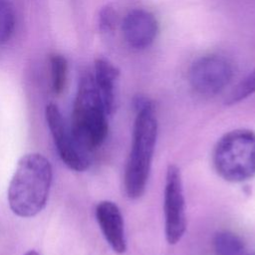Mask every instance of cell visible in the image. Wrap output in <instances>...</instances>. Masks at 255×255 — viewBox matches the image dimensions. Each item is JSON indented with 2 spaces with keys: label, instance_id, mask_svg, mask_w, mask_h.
I'll return each mask as SVG.
<instances>
[{
  "label": "cell",
  "instance_id": "cell-1",
  "mask_svg": "<svg viewBox=\"0 0 255 255\" xmlns=\"http://www.w3.org/2000/svg\"><path fill=\"white\" fill-rule=\"evenodd\" d=\"M135 110L132 140L124 176L125 190L130 199L139 198L145 190L157 138V120L151 103L138 98Z\"/></svg>",
  "mask_w": 255,
  "mask_h": 255
},
{
  "label": "cell",
  "instance_id": "cell-2",
  "mask_svg": "<svg viewBox=\"0 0 255 255\" xmlns=\"http://www.w3.org/2000/svg\"><path fill=\"white\" fill-rule=\"evenodd\" d=\"M52 166L42 154L23 155L8 187V203L14 214L29 218L45 207L52 183Z\"/></svg>",
  "mask_w": 255,
  "mask_h": 255
},
{
  "label": "cell",
  "instance_id": "cell-3",
  "mask_svg": "<svg viewBox=\"0 0 255 255\" xmlns=\"http://www.w3.org/2000/svg\"><path fill=\"white\" fill-rule=\"evenodd\" d=\"M108 116L94 76L84 75L74 102L70 128L77 142L89 152L105 141L109 130Z\"/></svg>",
  "mask_w": 255,
  "mask_h": 255
},
{
  "label": "cell",
  "instance_id": "cell-4",
  "mask_svg": "<svg viewBox=\"0 0 255 255\" xmlns=\"http://www.w3.org/2000/svg\"><path fill=\"white\" fill-rule=\"evenodd\" d=\"M213 165L220 177L242 182L255 176V131L237 128L223 134L215 144Z\"/></svg>",
  "mask_w": 255,
  "mask_h": 255
},
{
  "label": "cell",
  "instance_id": "cell-5",
  "mask_svg": "<svg viewBox=\"0 0 255 255\" xmlns=\"http://www.w3.org/2000/svg\"><path fill=\"white\" fill-rule=\"evenodd\" d=\"M164 234L168 244L180 241L186 230L185 199L180 169L175 164L166 168L163 190Z\"/></svg>",
  "mask_w": 255,
  "mask_h": 255
},
{
  "label": "cell",
  "instance_id": "cell-6",
  "mask_svg": "<svg viewBox=\"0 0 255 255\" xmlns=\"http://www.w3.org/2000/svg\"><path fill=\"white\" fill-rule=\"evenodd\" d=\"M45 115L49 129L63 162L69 168L76 171L88 169L91 164V152L77 142L70 127L66 125L59 108L55 104H49L46 107Z\"/></svg>",
  "mask_w": 255,
  "mask_h": 255
},
{
  "label": "cell",
  "instance_id": "cell-7",
  "mask_svg": "<svg viewBox=\"0 0 255 255\" xmlns=\"http://www.w3.org/2000/svg\"><path fill=\"white\" fill-rule=\"evenodd\" d=\"M233 77L230 62L219 55H205L197 59L190 67L189 82L193 90L212 97L225 89Z\"/></svg>",
  "mask_w": 255,
  "mask_h": 255
},
{
  "label": "cell",
  "instance_id": "cell-8",
  "mask_svg": "<svg viewBox=\"0 0 255 255\" xmlns=\"http://www.w3.org/2000/svg\"><path fill=\"white\" fill-rule=\"evenodd\" d=\"M157 30L155 17L143 9L129 11L122 24L125 40L134 49H144L150 46L156 37Z\"/></svg>",
  "mask_w": 255,
  "mask_h": 255
},
{
  "label": "cell",
  "instance_id": "cell-9",
  "mask_svg": "<svg viewBox=\"0 0 255 255\" xmlns=\"http://www.w3.org/2000/svg\"><path fill=\"white\" fill-rule=\"evenodd\" d=\"M96 218L100 229L110 245L118 254L127 250L125 223L119 206L110 200H103L96 207Z\"/></svg>",
  "mask_w": 255,
  "mask_h": 255
},
{
  "label": "cell",
  "instance_id": "cell-10",
  "mask_svg": "<svg viewBox=\"0 0 255 255\" xmlns=\"http://www.w3.org/2000/svg\"><path fill=\"white\" fill-rule=\"evenodd\" d=\"M120 72L116 66L106 59L95 61V83L108 115L114 114L117 108L116 84Z\"/></svg>",
  "mask_w": 255,
  "mask_h": 255
},
{
  "label": "cell",
  "instance_id": "cell-11",
  "mask_svg": "<svg viewBox=\"0 0 255 255\" xmlns=\"http://www.w3.org/2000/svg\"><path fill=\"white\" fill-rule=\"evenodd\" d=\"M213 249L216 255H242L244 243L231 231H219L213 237Z\"/></svg>",
  "mask_w": 255,
  "mask_h": 255
},
{
  "label": "cell",
  "instance_id": "cell-12",
  "mask_svg": "<svg viewBox=\"0 0 255 255\" xmlns=\"http://www.w3.org/2000/svg\"><path fill=\"white\" fill-rule=\"evenodd\" d=\"M52 90L55 94H61L65 88L67 79V61L59 54H54L50 58Z\"/></svg>",
  "mask_w": 255,
  "mask_h": 255
},
{
  "label": "cell",
  "instance_id": "cell-13",
  "mask_svg": "<svg viewBox=\"0 0 255 255\" xmlns=\"http://www.w3.org/2000/svg\"><path fill=\"white\" fill-rule=\"evenodd\" d=\"M15 13L8 0H0V43L6 42L13 34Z\"/></svg>",
  "mask_w": 255,
  "mask_h": 255
},
{
  "label": "cell",
  "instance_id": "cell-14",
  "mask_svg": "<svg viewBox=\"0 0 255 255\" xmlns=\"http://www.w3.org/2000/svg\"><path fill=\"white\" fill-rule=\"evenodd\" d=\"M255 93V69L244 78L230 93L226 100L227 105L237 104Z\"/></svg>",
  "mask_w": 255,
  "mask_h": 255
},
{
  "label": "cell",
  "instance_id": "cell-15",
  "mask_svg": "<svg viewBox=\"0 0 255 255\" xmlns=\"http://www.w3.org/2000/svg\"><path fill=\"white\" fill-rule=\"evenodd\" d=\"M117 22V13L112 7H105L102 9L99 17L100 28L104 32H111L114 30Z\"/></svg>",
  "mask_w": 255,
  "mask_h": 255
}]
</instances>
